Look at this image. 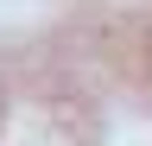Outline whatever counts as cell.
Returning a JSON list of instances; mask_svg holds the SVG:
<instances>
[{
    "mask_svg": "<svg viewBox=\"0 0 152 146\" xmlns=\"http://www.w3.org/2000/svg\"><path fill=\"white\" fill-rule=\"evenodd\" d=\"M140 70H146V76H152V26L140 32Z\"/></svg>",
    "mask_w": 152,
    "mask_h": 146,
    "instance_id": "6da1fadb",
    "label": "cell"
}]
</instances>
